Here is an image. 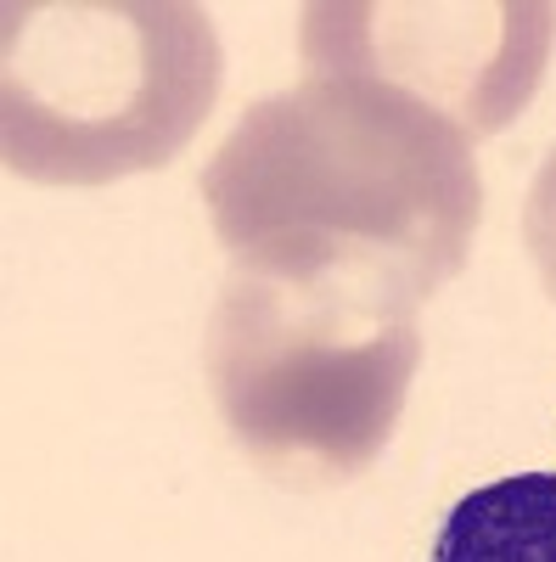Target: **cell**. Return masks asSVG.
Returning <instances> with one entry per match:
<instances>
[{
	"label": "cell",
	"mask_w": 556,
	"mask_h": 562,
	"mask_svg": "<svg viewBox=\"0 0 556 562\" xmlns=\"http://www.w3.org/2000/svg\"><path fill=\"white\" fill-rule=\"evenodd\" d=\"M237 270L354 276L428 304L467 265L484 180L473 135L360 74H304L253 102L203 169Z\"/></svg>",
	"instance_id": "obj_1"
},
{
	"label": "cell",
	"mask_w": 556,
	"mask_h": 562,
	"mask_svg": "<svg viewBox=\"0 0 556 562\" xmlns=\"http://www.w3.org/2000/svg\"><path fill=\"white\" fill-rule=\"evenodd\" d=\"M422 360L416 304L354 276L230 270L208 321V389L275 484H349L377 461Z\"/></svg>",
	"instance_id": "obj_2"
},
{
	"label": "cell",
	"mask_w": 556,
	"mask_h": 562,
	"mask_svg": "<svg viewBox=\"0 0 556 562\" xmlns=\"http://www.w3.org/2000/svg\"><path fill=\"white\" fill-rule=\"evenodd\" d=\"M219 97V40L185 0L7 7L0 153L39 186H107L185 153Z\"/></svg>",
	"instance_id": "obj_3"
},
{
	"label": "cell",
	"mask_w": 556,
	"mask_h": 562,
	"mask_svg": "<svg viewBox=\"0 0 556 562\" xmlns=\"http://www.w3.org/2000/svg\"><path fill=\"white\" fill-rule=\"evenodd\" d=\"M556 12L523 0L455 7H304V74H360L428 102L473 140L506 130L534 97Z\"/></svg>",
	"instance_id": "obj_4"
},
{
	"label": "cell",
	"mask_w": 556,
	"mask_h": 562,
	"mask_svg": "<svg viewBox=\"0 0 556 562\" xmlns=\"http://www.w3.org/2000/svg\"><path fill=\"white\" fill-rule=\"evenodd\" d=\"M433 562H556V473L467 490L433 540Z\"/></svg>",
	"instance_id": "obj_5"
},
{
	"label": "cell",
	"mask_w": 556,
	"mask_h": 562,
	"mask_svg": "<svg viewBox=\"0 0 556 562\" xmlns=\"http://www.w3.org/2000/svg\"><path fill=\"white\" fill-rule=\"evenodd\" d=\"M523 243L540 265V281H545V293L556 299V147L551 158L540 164L534 186H529V203H523Z\"/></svg>",
	"instance_id": "obj_6"
}]
</instances>
